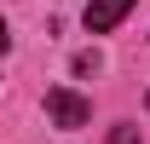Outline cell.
Instances as JSON below:
<instances>
[{"label": "cell", "mask_w": 150, "mask_h": 144, "mask_svg": "<svg viewBox=\"0 0 150 144\" xmlns=\"http://www.w3.org/2000/svg\"><path fill=\"white\" fill-rule=\"evenodd\" d=\"M127 12H133V0H87V29L93 35H110Z\"/></svg>", "instance_id": "2"}, {"label": "cell", "mask_w": 150, "mask_h": 144, "mask_svg": "<svg viewBox=\"0 0 150 144\" xmlns=\"http://www.w3.org/2000/svg\"><path fill=\"white\" fill-rule=\"evenodd\" d=\"M110 138H115V144H139V133H133V127H115Z\"/></svg>", "instance_id": "3"}, {"label": "cell", "mask_w": 150, "mask_h": 144, "mask_svg": "<svg viewBox=\"0 0 150 144\" xmlns=\"http://www.w3.org/2000/svg\"><path fill=\"white\" fill-rule=\"evenodd\" d=\"M0 52H6V23H0Z\"/></svg>", "instance_id": "4"}, {"label": "cell", "mask_w": 150, "mask_h": 144, "mask_svg": "<svg viewBox=\"0 0 150 144\" xmlns=\"http://www.w3.org/2000/svg\"><path fill=\"white\" fill-rule=\"evenodd\" d=\"M46 115H52L58 127H87L93 104H87L81 92H69V87H52V92H46Z\"/></svg>", "instance_id": "1"}]
</instances>
